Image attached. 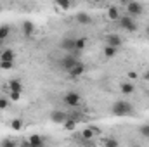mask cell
<instances>
[{
  "mask_svg": "<svg viewBox=\"0 0 149 147\" xmlns=\"http://www.w3.org/2000/svg\"><path fill=\"white\" fill-rule=\"evenodd\" d=\"M78 61H80V59H78V54H76V52H68V54L59 61V66H61L64 71H70Z\"/></svg>",
  "mask_w": 149,
  "mask_h": 147,
  "instance_id": "obj_2",
  "label": "cell"
},
{
  "mask_svg": "<svg viewBox=\"0 0 149 147\" xmlns=\"http://www.w3.org/2000/svg\"><path fill=\"white\" fill-rule=\"evenodd\" d=\"M106 43H108V45H111V47L120 49L123 42H121V37H120V35H116V33H109V35L106 37Z\"/></svg>",
  "mask_w": 149,
  "mask_h": 147,
  "instance_id": "obj_10",
  "label": "cell"
},
{
  "mask_svg": "<svg viewBox=\"0 0 149 147\" xmlns=\"http://www.w3.org/2000/svg\"><path fill=\"white\" fill-rule=\"evenodd\" d=\"M63 102L66 104V106H70V107H78L80 104H81V97H80V94L78 92H74V90H70V92H66L64 94V97H63Z\"/></svg>",
  "mask_w": 149,
  "mask_h": 147,
  "instance_id": "obj_3",
  "label": "cell"
},
{
  "mask_svg": "<svg viewBox=\"0 0 149 147\" xmlns=\"http://www.w3.org/2000/svg\"><path fill=\"white\" fill-rule=\"evenodd\" d=\"M85 45H87V38H83V37L76 38V42H74V52L80 54L81 50H85Z\"/></svg>",
  "mask_w": 149,
  "mask_h": 147,
  "instance_id": "obj_17",
  "label": "cell"
},
{
  "mask_svg": "<svg viewBox=\"0 0 149 147\" xmlns=\"http://www.w3.org/2000/svg\"><path fill=\"white\" fill-rule=\"evenodd\" d=\"M9 37H10V26L9 24H2L0 26V43H3Z\"/></svg>",
  "mask_w": 149,
  "mask_h": 147,
  "instance_id": "obj_15",
  "label": "cell"
},
{
  "mask_svg": "<svg viewBox=\"0 0 149 147\" xmlns=\"http://www.w3.org/2000/svg\"><path fill=\"white\" fill-rule=\"evenodd\" d=\"M83 73H85V64H83L81 61H78L73 68L68 71V74H70L71 78H80V76H83Z\"/></svg>",
  "mask_w": 149,
  "mask_h": 147,
  "instance_id": "obj_8",
  "label": "cell"
},
{
  "mask_svg": "<svg viewBox=\"0 0 149 147\" xmlns=\"http://www.w3.org/2000/svg\"><path fill=\"white\" fill-rule=\"evenodd\" d=\"M2 146H16V142H14V140L5 139V140H2Z\"/></svg>",
  "mask_w": 149,
  "mask_h": 147,
  "instance_id": "obj_29",
  "label": "cell"
},
{
  "mask_svg": "<svg viewBox=\"0 0 149 147\" xmlns=\"http://www.w3.org/2000/svg\"><path fill=\"white\" fill-rule=\"evenodd\" d=\"M12 66H14L12 61H0V68L2 69H12Z\"/></svg>",
  "mask_w": 149,
  "mask_h": 147,
  "instance_id": "obj_26",
  "label": "cell"
},
{
  "mask_svg": "<svg viewBox=\"0 0 149 147\" xmlns=\"http://www.w3.org/2000/svg\"><path fill=\"white\" fill-rule=\"evenodd\" d=\"M118 24L121 26V30H125V31H128V33H135V31H137V23L134 21L132 16H123V17H120V19H118Z\"/></svg>",
  "mask_w": 149,
  "mask_h": 147,
  "instance_id": "obj_4",
  "label": "cell"
},
{
  "mask_svg": "<svg viewBox=\"0 0 149 147\" xmlns=\"http://www.w3.org/2000/svg\"><path fill=\"white\" fill-rule=\"evenodd\" d=\"M102 54H104V57H106V59H113V57L118 54V49H116V47H111V45H108V43H106V47H104Z\"/></svg>",
  "mask_w": 149,
  "mask_h": 147,
  "instance_id": "obj_16",
  "label": "cell"
},
{
  "mask_svg": "<svg viewBox=\"0 0 149 147\" xmlns=\"http://www.w3.org/2000/svg\"><path fill=\"white\" fill-rule=\"evenodd\" d=\"M118 2H120V3H125V5H127V2H128V0H118Z\"/></svg>",
  "mask_w": 149,
  "mask_h": 147,
  "instance_id": "obj_31",
  "label": "cell"
},
{
  "mask_svg": "<svg viewBox=\"0 0 149 147\" xmlns=\"http://www.w3.org/2000/svg\"><path fill=\"white\" fill-rule=\"evenodd\" d=\"M97 133H99V130H97V128H85V130L81 132V139H83L85 142H90Z\"/></svg>",
  "mask_w": 149,
  "mask_h": 147,
  "instance_id": "obj_12",
  "label": "cell"
},
{
  "mask_svg": "<svg viewBox=\"0 0 149 147\" xmlns=\"http://www.w3.org/2000/svg\"><path fill=\"white\" fill-rule=\"evenodd\" d=\"M144 80H146V81H149V71H146V73H144Z\"/></svg>",
  "mask_w": 149,
  "mask_h": 147,
  "instance_id": "obj_30",
  "label": "cell"
},
{
  "mask_svg": "<svg viewBox=\"0 0 149 147\" xmlns=\"http://www.w3.org/2000/svg\"><path fill=\"white\" fill-rule=\"evenodd\" d=\"M127 12H128V16L137 17V16H141V14L144 12V7H142V3L137 2V0H128V2H127Z\"/></svg>",
  "mask_w": 149,
  "mask_h": 147,
  "instance_id": "obj_5",
  "label": "cell"
},
{
  "mask_svg": "<svg viewBox=\"0 0 149 147\" xmlns=\"http://www.w3.org/2000/svg\"><path fill=\"white\" fill-rule=\"evenodd\" d=\"M49 118H50L52 123H56V125H63V123L68 119V112H64V111H61V109H56V111L50 112Z\"/></svg>",
  "mask_w": 149,
  "mask_h": 147,
  "instance_id": "obj_7",
  "label": "cell"
},
{
  "mask_svg": "<svg viewBox=\"0 0 149 147\" xmlns=\"http://www.w3.org/2000/svg\"><path fill=\"white\" fill-rule=\"evenodd\" d=\"M101 144L108 146V147H116L118 146V140H114V139H104V140H101Z\"/></svg>",
  "mask_w": 149,
  "mask_h": 147,
  "instance_id": "obj_24",
  "label": "cell"
},
{
  "mask_svg": "<svg viewBox=\"0 0 149 147\" xmlns=\"http://www.w3.org/2000/svg\"><path fill=\"white\" fill-rule=\"evenodd\" d=\"M23 119H19V118H16V119H12L10 121V128L14 130V132H19V130H23Z\"/></svg>",
  "mask_w": 149,
  "mask_h": 147,
  "instance_id": "obj_21",
  "label": "cell"
},
{
  "mask_svg": "<svg viewBox=\"0 0 149 147\" xmlns=\"http://www.w3.org/2000/svg\"><path fill=\"white\" fill-rule=\"evenodd\" d=\"M0 61H12L14 62V52L10 49H3L0 52Z\"/></svg>",
  "mask_w": 149,
  "mask_h": 147,
  "instance_id": "obj_18",
  "label": "cell"
},
{
  "mask_svg": "<svg viewBox=\"0 0 149 147\" xmlns=\"http://www.w3.org/2000/svg\"><path fill=\"white\" fill-rule=\"evenodd\" d=\"M63 126H64L66 130H74V128H76V121H74L73 118H70V116H68V119L63 123Z\"/></svg>",
  "mask_w": 149,
  "mask_h": 147,
  "instance_id": "obj_23",
  "label": "cell"
},
{
  "mask_svg": "<svg viewBox=\"0 0 149 147\" xmlns=\"http://www.w3.org/2000/svg\"><path fill=\"white\" fill-rule=\"evenodd\" d=\"M56 5L61 9V10H68L71 7V2L70 0H56Z\"/></svg>",
  "mask_w": 149,
  "mask_h": 147,
  "instance_id": "obj_22",
  "label": "cell"
},
{
  "mask_svg": "<svg viewBox=\"0 0 149 147\" xmlns=\"http://www.w3.org/2000/svg\"><path fill=\"white\" fill-rule=\"evenodd\" d=\"M120 92H121V94H125V95H132V94L135 92V87H134L130 81H125V83H121V85H120Z\"/></svg>",
  "mask_w": 149,
  "mask_h": 147,
  "instance_id": "obj_14",
  "label": "cell"
},
{
  "mask_svg": "<svg viewBox=\"0 0 149 147\" xmlns=\"http://www.w3.org/2000/svg\"><path fill=\"white\" fill-rule=\"evenodd\" d=\"M74 42H76L74 37H63L59 42V47L64 52H74Z\"/></svg>",
  "mask_w": 149,
  "mask_h": 147,
  "instance_id": "obj_6",
  "label": "cell"
},
{
  "mask_svg": "<svg viewBox=\"0 0 149 147\" xmlns=\"http://www.w3.org/2000/svg\"><path fill=\"white\" fill-rule=\"evenodd\" d=\"M121 16H120V10L116 9V7H109L108 9V19H111L114 23H118V19H120Z\"/></svg>",
  "mask_w": 149,
  "mask_h": 147,
  "instance_id": "obj_19",
  "label": "cell"
},
{
  "mask_svg": "<svg viewBox=\"0 0 149 147\" xmlns=\"http://www.w3.org/2000/svg\"><path fill=\"white\" fill-rule=\"evenodd\" d=\"M146 35H148V37H149V26H148V30H146Z\"/></svg>",
  "mask_w": 149,
  "mask_h": 147,
  "instance_id": "obj_32",
  "label": "cell"
},
{
  "mask_svg": "<svg viewBox=\"0 0 149 147\" xmlns=\"http://www.w3.org/2000/svg\"><path fill=\"white\" fill-rule=\"evenodd\" d=\"M111 112L114 116H128L134 112V106L127 101H116L111 107Z\"/></svg>",
  "mask_w": 149,
  "mask_h": 147,
  "instance_id": "obj_1",
  "label": "cell"
},
{
  "mask_svg": "<svg viewBox=\"0 0 149 147\" xmlns=\"http://www.w3.org/2000/svg\"><path fill=\"white\" fill-rule=\"evenodd\" d=\"M21 30H23V35L24 37L30 38V37H33V33H35V24L31 21H24L23 26H21Z\"/></svg>",
  "mask_w": 149,
  "mask_h": 147,
  "instance_id": "obj_11",
  "label": "cell"
},
{
  "mask_svg": "<svg viewBox=\"0 0 149 147\" xmlns=\"http://www.w3.org/2000/svg\"><path fill=\"white\" fill-rule=\"evenodd\" d=\"M9 107V99H0V111H3V109H7Z\"/></svg>",
  "mask_w": 149,
  "mask_h": 147,
  "instance_id": "obj_27",
  "label": "cell"
},
{
  "mask_svg": "<svg viewBox=\"0 0 149 147\" xmlns=\"http://www.w3.org/2000/svg\"><path fill=\"white\" fill-rule=\"evenodd\" d=\"M28 142H30V146L31 147H42L43 146V139H42L40 135H31Z\"/></svg>",
  "mask_w": 149,
  "mask_h": 147,
  "instance_id": "obj_20",
  "label": "cell"
},
{
  "mask_svg": "<svg viewBox=\"0 0 149 147\" xmlns=\"http://www.w3.org/2000/svg\"><path fill=\"white\" fill-rule=\"evenodd\" d=\"M76 23L81 24V26H87V24L92 23V17H90L87 12H78V14H76Z\"/></svg>",
  "mask_w": 149,
  "mask_h": 147,
  "instance_id": "obj_13",
  "label": "cell"
},
{
  "mask_svg": "<svg viewBox=\"0 0 149 147\" xmlns=\"http://www.w3.org/2000/svg\"><path fill=\"white\" fill-rule=\"evenodd\" d=\"M9 97H10V101H19L21 94L19 92H9Z\"/></svg>",
  "mask_w": 149,
  "mask_h": 147,
  "instance_id": "obj_28",
  "label": "cell"
},
{
  "mask_svg": "<svg viewBox=\"0 0 149 147\" xmlns=\"http://www.w3.org/2000/svg\"><path fill=\"white\" fill-rule=\"evenodd\" d=\"M7 90L9 92H19V94H23V83H21V80L19 78L9 80L7 81Z\"/></svg>",
  "mask_w": 149,
  "mask_h": 147,
  "instance_id": "obj_9",
  "label": "cell"
},
{
  "mask_svg": "<svg viewBox=\"0 0 149 147\" xmlns=\"http://www.w3.org/2000/svg\"><path fill=\"white\" fill-rule=\"evenodd\" d=\"M92 2H95V3H99V2H102V0H92Z\"/></svg>",
  "mask_w": 149,
  "mask_h": 147,
  "instance_id": "obj_33",
  "label": "cell"
},
{
  "mask_svg": "<svg viewBox=\"0 0 149 147\" xmlns=\"http://www.w3.org/2000/svg\"><path fill=\"white\" fill-rule=\"evenodd\" d=\"M139 133H141L142 137L149 139V123H148V125H142V126L139 128Z\"/></svg>",
  "mask_w": 149,
  "mask_h": 147,
  "instance_id": "obj_25",
  "label": "cell"
}]
</instances>
